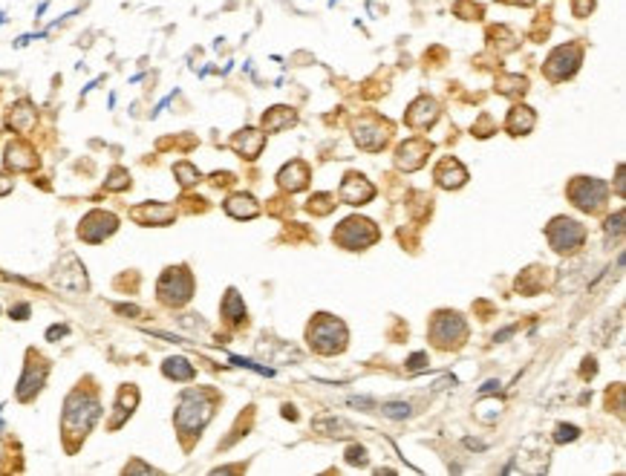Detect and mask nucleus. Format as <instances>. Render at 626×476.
<instances>
[{"instance_id": "nucleus-1", "label": "nucleus", "mask_w": 626, "mask_h": 476, "mask_svg": "<svg viewBox=\"0 0 626 476\" xmlns=\"http://www.w3.org/2000/svg\"><path fill=\"white\" fill-rule=\"evenodd\" d=\"M99 419V398H92L87 393H76L69 396L67 401V413H64V430L67 436L76 433V436H84L92 421Z\"/></svg>"}, {"instance_id": "nucleus-2", "label": "nucleus", "mask_w": 626, "mask_h": 476, "mask_svg": "<svg viewBox=\"0 0 626 476\" xmlns=\"http://www.w3.org/2000/svg\"><path fill=\"white\" fill-rule=\"evenodd\" d=\"M347 341V329L341 321H335L329 315H318V321L309 326V344L324 355H335L344 349Z\"/></svg>"}, {"instance_id": "nucleus-3", "label": "nucleus", "mask_w": 626, "mask_h": 476, "mask_svg": "<svg viewBox=\"0 0 626 476\" xmlns=\"http://www.w3.org/2000/svg\"><path fill=\"white\" fill-rule=\"evenodd\" d=\"M548 243L555 251L560 254H571L586 243V228L580 223H574L569 217H557L555 223L548 225Z\"/></svg>"}, {"instance_id": "nucleus-4", "label": "nucleus", "mask_w": 626, "mask_h": 476, "mask_svg": "<svg viewBox=\"0 0 626 476\" xmlns=\"http://www.w3.org/2000/svg\"><path fill=\"white\" fill-rule=\"evenodd\" d=\"M335 240H338L344 248H349V251H358V248H367V246H373L378 240V228H375V223H370L364 217H349V220L341 223Z\"/></svg>"}, {"instance_id": "nucleus-5", "label": "nucleus", "mask_w": 626, "mask_h": 476, "mask_svg": "<svg viewBox=\"0 0 626 476\" xmlns=\"http://www.w3.org/2000/svg\"><path fill=\"white\" fill-rule=\"evenodd\" d=\"M194 292V277L188 274V269H167L159 280V298L167 306H182L190 300Z\"/></svg>"}, {"instance_id": "nucleus-6", "label": "nucleus", "mask_w": 626, "mask_h": 476, "mask_svg": "<svg viewBox=\"0 0 626 476\" xmlns=\"http://www.w3.org/2000/svg\"><path fill=\"white\" fill-rule=\"evenodd\" d=\"M208 419H211V404L202 401V393H188L179 404V413H176L179 430L182 433H200Z\"/></svg>"}, {"instance_id": "nucleus-7", "label": "nucleus", "mask_w": 626, "mask_h": 476, "mask_svg": "<svg viewBox=\"0 0 626 476\" xmlns=\"http://www.w3.org/2000/svg\"><path fill=\"white\" fill-rule=\"evenodd\" d=\"M569 197L577 208L583 211H597L600 202L606 200V185L600 179H589V176H577L569 188Z\"/></svg>"}, {"instance_id": "nucleus-8", "label": "nucleus", "mask_w": 626, "mask_h": 476, "mask_svg": "<svg viewBox=\"0 0 626 476\" xmlns=\"http://www.w3.org/2000/svg\"><path fill=\"white\" fill-rule=\"evenodd\" d=\"M577 64H580V46H560V50H555L551 58L545 61V76L551 81H563L574 73Z\"/></svg>"}, {"instance_id": "nucleus-9", "label": "nucleus", "mask_w": 626, "mask_h": 476, "mask_svg": "<svg viewBox=\"0 0 626 476\" xmlns=\"http://www.w3.org/2000/svg\"><path fill=\"white\" fill-rule=\"evenodd\" d=\"M116 225H118V220L113 217V214L92 211V214H87V217H84V223L78 228V237H81V240H87V243H102L104 237H110L116 231Z\"/></svg>"}, {"instance_id": "nucleus-10", "label": "nucleus", "mask_w": 626, "mask_h": 476, "mask_svg": "<svg viewBox=\"0 0 626 476\" xmlns=\"http://www.w3.org/2000/svg\"><path fill=\"white\" fill-rule=\"evenodd\" d=\"M373 197H375V188L361 174H347V179L341 182V200L349 205H364Z\"/></svg>"}, {"instance_id": "nucleus-11", "label": "nucleus", "mask_w": 626, "mask_h": 476, "mask_svg": "<svg viewBox=\"0 0 626 476\" xmlns=\"http://www.w3.org/2000/svg\"><path fill=\"white\" fill-rule=\"evenodd\" d=\"M427 153H430V141L424 139H407L404 145L398 148V164L404 171H416L427 162Z\"/></svg>"}, {"instance_id": "nucleus-12", "label": "nucleus", "mask_w": 626, "mask_h": 476, "mask_svg": "<svg viewBox=\"0 0 626 476\" xmlns=\"http://www.w3.org/2000/svg\"><path fill=\"white\" fill-rule=\"evenodd\" d=\"M263 145H266V133L251 130V127L239 130V133L231 139V148H234L239 156H243V159H257L260 150H263Z\"/></svg>"}, {"instance_id": "nucleus-13", "label": "nucleus", "mask_w": 626, "mask_h": 476, "mask_svg": "<svg viewBox=\"0 0 626 476\" xmlns=\"http://www.w3.org/2000/svg\"><path fill=\"white\" fill-rule=\"evenodd\" d=\"M436 115H439L436 102H433V99H419V102H413L410 113H407V125L422 130V127H430L433 122H436Z\"/></svg>"}, {"instance_id": "nucleus-14", "label": "nucleus", "mask_w": 626, "mask_h": 476, "mask_svg": "<svg viewBox=\"0 0 626 476\" xmlns=\"http://www.w3.org/2000/svg\"><path fill=\"white\" fill-rule=\"evenodd\" d=\"M6 164L12 171H32L38 159H35V150L27 145V141H12L6 148Z\"/></svg>"}, {"instance_id": "nucleus-15", "label": "nucleus", "mask_w": 626, "mask_h": 476, "mask_svg": "<svg viewBox=\"0 0 626 476\" xmlns=\"http://www.w3.org/2000/svg\"><path fill=\"white\" fill-rule=\"evenodd\" d=\"M277 182H280L286 190H300V188H306V182H309V164H306V162H300V159L288 162L286 168L280 171Z\"/></svg>"}, {"instance_id": "nucleus-16", "label": "nucleus", "mask_w": 626, "mask_h": 476, "mask_svg": "<svg viewBox=\"0 0 626 476\" xmlns=\"http://www.w3.org/2000/svg\"><path fill=\"white\" fill-rule=\"evenodd\" d=\"M468 179V171L462 168L456 159H442L439 168H436V182L442 188H462Z\"/></svg>"}, {"instance_id": "nucleus-17", "label": "nucleus", "mask_w": 626, "mask_h": 476, "mask_svg": "<svg viewBox=\"0 0 626 476\" xmlns=\"http://www.w3.org/2000/svg\"><path fill=\"white\" fill-rule=\"evenodd\" d=\"M387 127H381L378 122H373L370 127L367 125H358V133H355V141H358V148H364V150H381L384 148V141H387Z\"/></svg>"}, {"instance_id": "nucleus-18", "label": "nucleus", "mask_w": 626, "mask_h": 476, "mask_svg": "<svg viewBox=\"0 0 626 476\" xmlns=\"http://www.w3.org/2000/svg\"><path fill=\"white\" fill-rule=\"evenodd\" d=\"M225 211L231 214V217H237V220H251V217H257V214H260V205L249 194H234L225 202Z\"/></svg>"}, {"instance_id": "nucleus-19", "label": "nucleus", "mask_w": 626, "mask_h": 476, "mask_svg": "<svg viewBox=\"0 0 626 476\" xmlns=\"http://www.w3.org/2000/svg\"><path fill=\"white\" fill-rule=\"evenodd\" d=\"M534 113H531V107H511V113H508V133L511 136H525V133H531V127H534Z\"/></svg>"}, {"instance_id": "nucleus-20", "label": "nucleus", "mask_w": 626, "mask_h": 476, "mask_svg": "<svg viewBox=\"0 0 626 476\" xmlns=\"http://www.w3.org/2000/svg\"><path fill=\"white\" fill-rule=\"evenodd\" d=\"M133 217L141 220V223H148V225H165V223L174 220V208H167V205H144V208L133 211Z\"/></svg>"}, {"instance_id": "nucleus-21", "label": "nucleus", "mask_w": 626, "mask_h": 476, "mask_svg": "<svg viewBox=\"0 0 626 476\" xmlns=\"http://www.w3.org/2000/svg\"><path fill=\"white\" fill-rule=\"evenodd\" d=\"M288 125H295V113L288 107H272L266 115H263V130L266 133H277Z\"/></svg>"}, {"instance_id": "nucleus-22", "label": "nucleus", "mask_w": 626, "mask_h": 476, "mask_svg": "<svg viewBox=\"0 0 626 476\" xmlns=\"http://www.w3.org/2000/svg\"><path fill=\"white\" fill-rule=\"evenodd\" d=\"M32 122H35V110H32V104H27V102H20V104L12 110V115H9V127L18 130V133H27V130L32 127Z\"/></svg>"}, {"instance_id": "nucleus-23", "label": "nucleus", "mask_w": 626, "mask_h": 476, "mask_svg": "<svg viewBox=\"0 0 626 476\" xmlns=\"http://www.w3.org/2000/svg\"><path fill=\"white\" fill-rule=\"evenodd\" d=\"M162 372H165L167 378H176V381L194 378V367H190L185 358H167V361L162 364Z\"/></svg>"}, {"instance_id": "nucleus-24", "label": "nucleus", "mask_w": 626, "mask_h": 476, "mask_svg": "<svg viewBox=\"0 0 626 476\" xmlns=\"http://www.w3.org/2000/svg\"><path fill=\"white\" fill-rule=\"evenodd\" d=\"M496 87H499L502 95H522L528 90V81L520 78V76H505V78L496 81Z\"/></svg>"}, {"instance_id": "nucleus-25", "label": "nucleus", "mask_w": 626, "mask_h": 476, "mask_svg": "<svg viewBox=\"0 0 626 476\" xmlns=\"http://www.w3.org/2000/svg\"><path fill=\"white\" fill-rule=\"evenodd\" d=\"M223 312H225L228 321H243V318H246V306L239 303V298H237L234 289L228 292V298H225V303H223Z\"/></svg>"}, {"instance_id": "nucleus-26", "label": "nucleus", "mask_w": 626, "mask_h": 476, "mask_svg": "<svg viewBox=\"0 0 626 476\" xmlns=\"http://www.w3.org/2000/svg\"><path fill=\"white\" fill-rule=\"evenodd\" d=\"M335 208V197L332 194H315L309 200V211L318 214V217H324V214H329Z\"/></svg>"}, {"instance_id": "nucleus-27", "label": "nucleus", "mask_w": 626, "mask_h": 476, "mask_svg": "<svg viewBox=\"0 0 626 476\" xmlns=\"http://www.w3.org/2000/svg\"><path fill=\"white\" fill-rule=\"evenodd\" d=\"M174 171H176V176H179L182 185H194V182L200 179V171L194 168V164H188V162H179Z\"/></svg>"}, {"instance_id": "nucleus-28", "label": "nucleus", "mask_w": 626, "mask_h": 476, "mask_svg": "<svg viewBox=\"0 0 626 476\" xmlns=\"http://www.w3.org/2000/svg\"><path fill=\"white\" fill-rule=\"evenodd\" d=\"M407 410H410L407 404H381V413L384 416H393V419H404Z\"/></svg>"}, {"instance_id": "nucleus-29", "label": "nucleus", "mask_w": 626, "mask_h": 476, "mask_svg": "<svg viewBox=\"0 0 626 476\" xmlns=\"http://www.w3.org/2000/svg\"><path fill=\"white\" fill-rule=\"evenodd\" d=\"M592 9H594V0H571V12L577 18H586Z\"/></svg>"}, {"instance_id": "nucleus-30", "label": "nucleus", "mask_w": 626, "mask_h": 476, "mask_svg": "<svg viewBox=\"0 0 626 476\" xmlns=\"http://www.w3.org/2000/svg\"><path fill=\"white\" fill-rule=\"evenodd\" d=\"M577 439V427L574 424H560L557 427V442H574Z\"/></svg>"}, {"instance_id": "nucleus-31", "label": "nucleus", "mask_w": 626, "mask_h": 476, "mask_svg": "<svg viewBox=\"0 0 626 476\" xmlns=\"http://www.w3.org/2000/svg\"><path fill=\"white\" fill-rule=\"evenodd\" d=\"M107 185H110V188H127V185H130V179H127V174H125L122 168H118V171H113V174H110V182H107Z\"/></svg>"}, {"instance_id": "nucleus-32", "label": "nucleus", "mask_w": 626, "mask_h": 476, "mask_svg": "<svg viewBox=\"0 0 626 476\" xmlns=\"http://www.w3.org/2000/svg\"><path fill=\"white\" fill-rule=\"evenodd\" d=\"M349 462H358V465H364L367 462V450L364 447H349V456H347Z\"/></svg>"}, {"instance_id": "nucleus-33", "label": "nucleus", "mask_w": 626, "mask_h": 476, "mask_svg": "<svg viewBox=\"0 0 626 476\" xmlns=\"http://www.w3.org/2000/svg\"><path fill=\"white\" fill-rule=\"evenodd\" d=\"M9 190H12V179H9L6 174H0V197L9 194Z\"/></svg>"}]
</instances>
